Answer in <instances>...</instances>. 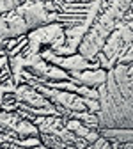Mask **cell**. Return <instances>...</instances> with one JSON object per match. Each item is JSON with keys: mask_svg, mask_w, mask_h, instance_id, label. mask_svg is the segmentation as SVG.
<instances>
[{"mask_svg": "<svg viewBox=\"0 0 133 149\" xmlns=\"http://www.w3.org/2000/svg\"><path fill=\"white\" fill-rule=\"evenodd\" d=\"M14 11H16V14H20L23 20H25L29 30L39 29V27L50 23V18H48L50 13H46L43 9V4L41 2H25L23 6L16 7Z\"/></svg>", "mask_w": 133, "mask_h": 149, "instance_id": "3957f363", "label": "cell"}, {"mask_svg": "<svg viewBox=\"0 0 133 149\" xmlns=\"http://www.w3.org/2000/svg\"><path fill=\"white\" fill-rule=\"evenodd\" d=\"M64 149H77V147H73V146H66Z\"/></svg>", "mask_w": 133, "mask_h": 149, "instance_id": "4fadbf2b", "label": "cell"}, {"mask_svg": "<svg viewBox=\"0 0 133 149\" xmlns=\"http://www.w3.org/2000/svg\"><path fill=\"white\" fill-rule=\"evenodd\" d=\"M84 105H85V110H87V112H91V114H98V110H100V103H98V100L84 98Z\"/></svg>", "mask_w": 133, "mask_h": 149, "instance_id": "52a82bcc", "label": "cell"}, {"mask_svg": "<svg viewBox=\"0 0 133 149\" xmlns=\"http://www.w3.org/2000/svg\"><path fill=\"white\" fill-rule=\"evenodd\" d=\"M30 149H46L43 144H39V146H36V147H30Z\"/></svg>", "mask_w": 133, "mask_h": 149, "instance_id": "7c38bea8", "label": "cell"}, {"mask_svg": "<svg viewBox=\"0 0 133 149\" xmlns=\"http://www.w3.org/2000/svg\"><path fill=\"white\" fill-rule=\"evenodd\" d=\"M7 68H9V57L7 55H2V57H0V71L7 69Z\"/></svg>", "mask_w": 133, "mask_h": 149, "instance_id": "30bf717a", "label": "cell"}, {"mask_svg": "<svg viewBox=\"0 0 133 149\" xmlns=\"http://www.w3.org/2000/svg\"><path fill=\"white\" fill-rule=\"evenodd\" d=\"M13 2H14V6H16V7H20V6H23V4L27 2V0H13Z\"/></svg>", "mask_w": 133, "mask_h": 149, "instance_id": "8fae6325", "label": "cell"}, {"mask_svg": "<svg viewBox=\"0 0 133 149\" xmlns=\"http://www.w3.org/2000/svg\"><path fill=\"white\" fill-rule=\"evenodd\" d=\"M131 66L116 64L98 87V130H131Z\"/></svg>", "mask_w": 133, "mask_h": 149, "instance_id": "6da1fadb", "label": "cell"}, {"mask_svg": "<svg viewBox=\"0 0 133 149\" xmlns=\"http://www.w3.org/2000/svg\"><path fill=\"white\" fill-rule=\"evenodd\" d=\"M11 144L20 146V147H23V149H30V147L39 146V144H41V140H39V137H25V139H14Z\"/></svg>", "mask_w": 133, "mask_h": 149, "instance_id": "8992f818", "label": "cell"}, {"mask_svg": "<svg viewBox=\"0 0 133 149\" xmlns=\"http://www.w3.org/2000/svg\"><path fill=\"white\" fill-rule=\"evenodd\" d=\"M69 80L75 85H84V87H92L98 89L100 85L105 84L107 80V71L98 68V69H84V71H73L69 73Z\"/></svg>", "mask_w": 133, "mask_h": 149, "instance_id": "277c9868", "label": "cell"}, {"mask_svg": "<svg viewBox=\"0 0 133 149\" xmlns=\"http://www.w3.org/2000/svg\"><path fill=\"white\" fill-rule=\"evenodd\" d=\"M29 48L34 53H39L43 50H55L64 45V27L59 23H48L39 29H34L27 32Z\"/></svg>", "mask_w": 133, "mask_h": 149, "instance_id": "7a4b0ae2", "label": "cell"}, {"mask_svg": "<svg viewBox=\"0 0 133 149\" xmlns=\"http://www.w3.org/2000/svg\"><path fill=\"white\" fill-rule=\"evenodd\" d=\"M87 140V144H94L98 139H100V133H98V130H89V133L84 137Z\"/></svg>", "mask_w": 133, "mask_h": 149, "instance_id": "ba28073f", "label": "cell"}, {"mask_svg": "<svg viewBox=\"0 0 133 149\" xmlns=\"http://www.w3.org/2000/svg\"><path fill=\"white\" fill-rule=\"evenodd\" d=\"M0 85H2V80H0Z\"/></svg>", "mask_w": 133, "mask_h": 149, "instance_id": "5bb4252c", "label": "cell"}, {"mask_svg": "<svg viewBox=\"0 0 133 149\" xmlns=\"http://www.w3.org/2000/svg\"><path fill=\"white\" fill-rule=\"evenodd\" d=\"M14 135L16 139H25V137H39V130H37V126L29 121V119H20L16 123L14 126Z\"/></svg>", "mask_w": 133, "mask_h": 149, "instance_id": "5b68a950", "label": "cell"}, {"mask_svg": "<svg viewBox=\"0 0 133 149\" xmlns=\"http://www.w3.org/2000/svg\"><path fill=\"white\" fill-rule=\"evenodd\" d=\"M89 144H87V140L85 139H80V137H77L75 139V142H73V147H77V149H85Z\"/></svg>", "mask_w": 133, "mask_h": 149, "instance_id": "9c48e42d", "label": "cell"}]
</instances>
